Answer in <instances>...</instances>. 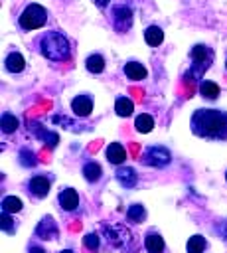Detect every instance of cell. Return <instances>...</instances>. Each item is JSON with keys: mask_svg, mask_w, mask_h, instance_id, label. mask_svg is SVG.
Listing matches in <instances>:
<instances>
[{"mask_svg": "<svg viewBox=\"0 0 227 253\" xmlns=\"http://www.w3.org/2000/svg\"><path fill=\"white\" fill-rule=\"evenodd\" d=\"M0 126H2V130H4L6 134H10V132H14V130L20 126V121H18L14 115L4 113V115H2V121H0Z\"/></svg>", "mask_w": 227, "mask_h": 253, "instance_id": "24", "label": "cell"}, {"mask_svg": "<svg viewBox=\"0 0 227 253\" xmlns=\"http://www.w3.org/2000/svg\"><path fill=\"white\" fill-rule=\"evenodd\" d=\"M144 40H146L148 45H160L162 40H164L162 28H158V26H148V28L144 30Z\"/></svg>", "mask_w": 227, "mask_h": 253, "instance_id": "16", "label": "cell"}, {"mask_svg": "<svg viewBox=\"0 0 227 253\" xmlns=\"http://www.w3.org/2000/svg\"><path fill=\"white\" fill-rule=\"evenodd\" d=\"M101 174H103V170H101V166L97 162H87L83 166V176H85L87 182H97L101 178Z\"/></svg>", "mask_w": 227, "mask_h": 253, "instance_id": "20", "label": "cell"}, {"mask_svg": "<svg viewBox=\"0 0 227 253\" xmlns=\"http://www.w3.org/2000/svg\"><path fill=\"white\" fill-rule=\"evenodd\" d=\"M124 158H126V150H124V146L120 142H111L107 146V160L111 164H122Z\"/></svg>", "mask_w": 227, "mask_h": 253, "instance_id": "12", "label": "cell"}, {"mask_svg": "<svg viewBox=\"0 0 227 253\" xmlns=\"http://www.w3.org/2000/svg\"><path fill=\"white\" fill-rule=\"evenodd\" d=\"M85 67H87L89 73H101L105 69V57L101 53H91L85 59Z\"/></svg>", "mask_w": 227, "mask_h": 253, "instance_id": "17", "label": "cell"}, {"mask_svg": "<svg viewBox=\"0 0 227 253\" xmlns=\"http://www.w3.org/2000/svg\"><path fill=\"white\" fill-rule=\"evenodd\" d=\"M61 253H73V251H71V249H63Z\"/></svg>", "mask_w": 227, "mask_h": 253, "instance_id": "33", "label": "cell"}, {"mask_svg": "<svg viewBox=\"0 0 227 253\" xmlns=\"http://www.w3.org/2000/svg\"><path fill=\"white\" fill-rule=\"evenodd\" d=\"M4 65H6V71H10V73H20V71H24V67H26V61H24L22 53H18V51H12V53H8V55H6V61H4Z\"/></svg>", "mask_w": 227, "mask_h": 253, "instance_id": "13", "label": "cell"}, {"mask_svg": "<svg viewBox=\"0 0 227 253\" xmlns=\"http://www.w3.org/2000/svg\"><path fill=\"white\" fill-rule=\"evenodd\" d=\"M22 210V200L20 198H16V196H6L4 200H2V211H6V213H16V211H20Z\"/></svg>", "mask_w": 227, "mask_h": 253, "instance_id": "22", "label": "cell"}, {"mask_svg": "<svg viewBox=\"0 0 227 253\" xmlns=\"http://www.w3.org/2000/svg\"><path fill=\"white\" fill-rule=\"evenodd\" d=\"M71 109L77 117H89L93 111V99L89 95H77L71 101Z\"/></svg>", "mask_w": 227, "mask_h": 253, "instance_id": "7", "label": "cell"}, {"mask_svg": "<svg viewBox=\"0 0 227 253\" xmlns=\"http://www.w3.org/2000/svg\"><path fill=\"white\" fill-rule=\"evenodd\" d=\"M93 2H95V4L99 6V8H105V6L109 4V0H93Z\"/></svg>", "mask_w": 227, "mask_h": 253, "instance_id": "31", "label": "cell"}, {"mask_svg": "<svg viewBox=\"0 0 227 253\" xmlns=\"http://www.w3.org/2000/svg\"><path fill=\"white\" fill-rule=\"evenodd\" d=\"M215 231H217V233L227 241V219H225V221H221V223L215 227Z\"/></svg>", "mask_w": 227, "mask_h": 253, "instance_id": "30", "label": "cell"}, {"mask_svg": "<svg viewBox=\"0 0 227 253\" xmlns=\"http://www.w3.org/2000/svg\"><path fill=\"white\" fill-rule=\"evenodd\" d=\"M47 20V10L39 4H28L24 8V12L18 18V24L22 30H38L45 24Z\"/></svg>", "mask_w": 227, "mask_h": 253, "instance_id": "4", "label": "cell"}, {"mask_svg": "<svg viewBox=\"0 0 227 253\" xmlns=\"http://www.w3.org/2000/svg\"><path fill=\"white\" fill-rule=\"evenodd\" d=\"M57 200H59L61 210H65V211H73V210L79 206V194H77L73 188H63V190L59 192Z\"/></svg>", "mask_w": 227, "mask_h": 253, "instance_id": "9", "label": "cell"}, {"mask_svg": "<svg viewBox=\"0 0 227 253\" xmlns=\"http://www.w3.org/2000/svg\"><path fill=\"white\" fill-rule=\"evenodd\" d=\"M191 69H189V81H195V79H199L207 69H209V65H211V61H213V51H211V47H207V45H203V43H197V45H193L191 47Z\"/></svg>", "mask_w": 227, "mask_h": 253, "instance_id": "3", "label": "cell"}, {"mask_svg": "<svg viewBox=\"0 0 227 253\" xmlns=\"http://www.w3.org/2000/svg\"><path fill=\"white\" fill-rule=\"evenodd\" d=\"M144 245H146V251L148 253H162L164 251V239L160 233L156 231H150L144 239Z\"/></svg>", "mask_w": 227, "mask_h": 253, "instance_id": "15", "label": "cell"}, {"mask_svg": "<svg viewBox=\"0 0 227 253\" xmlns=\"http://www.w3.org/2000/svg\"><path fill=\"white\" fill-rule=\"evenodd\" d=\"M114 111H116L118 117H128L134 111V103L130 99H126V97H118L116 103H114Z\"/></svg>", "mask_w": 227, "mask_h": 253, "instance_id": "19", "label": "cell"}, {"mask_svg": "<svg viewBox=\"0 0 227 253\" xmlns=\"http://www.w3.org/2000/svg\"><path fill=\"white\" fill-rule=\"evenodd\" d=\"M144 215H146V210H144V206H140V204H132V206L126 210L128 221H142Z\"/></svg>", "mask_w": 227, "mask_h": 253, "instance_id": "25", "label": "cell"}, {"mask_svg": "<svg viewBox=\"0 0 227 253\" xmlns=\"http://www.w3.org/2000/svg\"><path fill=\"white\" fill-rule=\"evenodd\" d=\"M30 253H45V251H43L41 247H32V249H30Z\"/></svg>", "mask_w": 227, "mask_h": 253, "instance_id": "32", "label": "cell"}, {"mask_svg": "<svg viewBox=\"0 0 227 253\" xmlns=\"http://www.w3.org/2000/svg\"><path fill=\"white\" fill-rule=\"evenodd\" d=\"M134 126H136V130H138V132H150V130H152V126H154V119H152L150 115L142 113V115H138V117H136Z\"/></svg>", "mask_w": 227, "mask_h": 253, "instance_id": "21", "label": "cell"}, {"mask_svg": "<svg viewBox=\"0 0 227 253\" xmlns=\"http://www.w3.org/2000/svg\"><path fill=\"white\" fill-rule=\"evenodd\" d=\"M83 243H85V247H87L89 251H97V249H99V235H97V233H87V235L83 237Z\"/></svg>", "mask_w": 227, "mask_h": 253, "instance_id": "28", "label": "cell"}, {"mask_svg": "<svg viewBox=\"0 0 227 253\" xmlns=\"http://www.w3.org/2000/svg\"><path fill=\"white\" fill-rule=\"evenodd\" d=\"M225 180H227V172H225Z\"/></svg>", "mask_w": 227, "mask_h": 253, "instance_id": "35", "label": "cell"}, {"mask_svg": "<svg viewBox=\"0 0 227 253\" xmlns=\"http://www.w3.org/2000/svg\"><path fill=\"white\" fill-rule=\"evenodd\" d=\"M124 73L132 81H142L146 77V67L138 61H128V63H124Z\"/></svg>", "mask_w": 227, "mask_h": 253, "instance_id": "14", "label": "cell"}, {"mask_svg": "<svg viewBox=\"0 0 227 253\" xmlns=\"http://www.w3.org/2000/svg\"><path fill=\"white\" fill-rule=\"evenodd\" d=\"M170 160H172V154L164 146H150L142 154V162L148 166H154V168H164L170 164Z\"/></svg>", "mask_w": 227, "mask_h": 253, "instance_id": "5", "label": "cell"}, {"mask_svg": "<svg viewBox=\"0 0 227 253\" xmlns=\"http://www.w3.org/2000/svg\"><path fill=\"white\" fill-rule=\"evenodd\" d=\"M39 53L51 61H65L69 59L71 55V45H69V40L61 34V32H47L39 38Z\"/></svg>", "mask_w": 227, "mask_h": 253, "instance_id": "2", "label": "cell"}, {"mask_svg": "<svg viewBox=\"0 0 227 253\" xmlns=\"http://www.w3.org/2000/svg\"><path fill=\"white\" fill-rule=\"evenodd\" d=\"M186 249H188V253H203V249H205V237L203 235H191L188 239Z\"/></svg>", "mask_w": 227, "mask_h": 253, "instance_id": "23", "label": "cell"}, {"mask_svg": "<svg viewBox=\"0 0 227 253\" xmlns=\"http://www.w3.org/2000/svg\"><path fill=\"white\" fill-rule=\"evenodd\" d=\"M116 180H118V184L122 186V188H132V186H136V182H138V174L134 172V168H118L116 170Z\"/></svg>", "mask_w": 227, "mask_h": 253, "instance_id": "11", "label": "cell"}, {"mask_svg": "<svg viewBox=\"0 0 227 253\" xmlns=\"http://www.w3.org/2000/svg\"><path fill=\"white\" fill-rule=\"evenodd\" d=\"M20 164H22V166H26V168H30V166H36V164H38V160H36V154H34L32 150H28V148L20 150Z\"/></svg>", "mask_w": 227, "mask_h": 253, "instance_id": "26", "label": "cell"}, {"mask_svg": "<svg viewBox=\"0 0 227 253\" xmlns=\"http://www.w3.org/2000/svg\"><path fill=\"white\" fill-rule=\"evenodd\" d=\"M0 227H2L6 233H14V229H16V223H14V219L10 217V213L2 211V215H0Z\"/></svg>", "mask_w": 227, "mask_h": 253, "instance_id": "27", "label": "cell"}, {"mask_svg": "<svg viewBox=\"0 0 227 253\" xmlns=\"http://www.w3.org/2000/svg\"><path fill=\"white\" fill-rule=\"evenodd\" d=\"M36 235L41 237V239H57L59 231H57V225H55L53 217H43L39 221V225L36 227Z\"/></svg>", "mask_w": 227, "mask_h": 253, "instance_id": "10", "label": "cell"}, {"mask_svg": "<svg viewBox=\"0 0 227 253\" xmlns=\"http://www.w3.org/2000/svg\"><path fill=\"white\" fill-rule=\"evenodd\" d=\"M36 132H38V136H39V138H43V140H49V146H55V144H57V140H59V138H57V134H53V132H49V130L38 128Z\"/></svg>", "mask_w": 227, "mask_h": 253, "instance_id": "29", "label": "cell"}, {"mask_svg": "<svg viewBox=\"0 0 227 253\" xmlns=\"http://www.w3.org/2000/svg\"><path fill=\"white\" fill-rule=\"evenodd\" d=\"M28 192L36 198H45L49 194V180L45 176H34L28 182Z\"/></svg>", "mask_w": 227, "mask_h": 253, "instance_id": "8", "label": "cell"}, {"mask_svg": "<svg viewBox=\"0 0 227 253\" xmlns=\"http://www.w3.org/2000/svg\"><path fill=\"white\" fill-rule=\"evenodd\" d=\"M111 22L116 32H126L132 26V10L128 6H114L111 12Z\"/></svg>", "mask_w": 227, "mask_h": 253, "instance_id": "6", "label": "cell"}, {"mask_svg": "<svg viewBox=\"0 0 227 253\" xmlns=\"http://www.w3.org/2000/svg\"><path fill=\"white\" fill-rule=\"evenodd\" d=\"M199 93H201V97H205V99H217V95H219V85L217 83H213V81H207V79H203L201 83H199Z\"/></svg>", "mask_w": 227, "mask_h": 253, "instance_id": "18", "label": "cell"}, {"mask_svg": "<svg viewBox=\"0 0 227 253\" xmlns=\"http://www.w3.org/2000/svg\"><path fill=\"white\" fill-rule=\"evenodd\" d=\"M191 132L209 140H227V113L219 109H197L191 115Z\"/></svg>", "mask_w": 227, "mask_h": 253, "instance_id": "1", "label": "cell"}, {"mask_svg": "<svg viewBox=\"0 0 227 253\" xmlns=\"http://www.w3.org/2000/svg\"><path fill=\"white\" fill-rule=\"evenodd\" d=\"M225 67H227V59H225Z\"/></svg>", "mask_w": 227, "mask_h": 253, "instance_id": "34", "label": "cell"}]
</instances>
